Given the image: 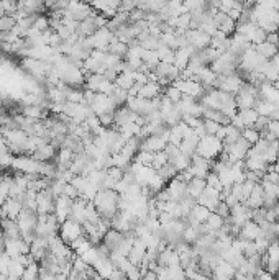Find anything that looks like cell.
Masks as SVG:
<instances>
[{
  "mask_svg": "<svg viewBox=\"0 0 279 280\" xmlns=\"http://www.w3.org/2000/svg\"><path fill=\"white\" fill-rule=\"evenodd\" d=\"M223 151V143L217 139L215 136H204L202 139H199V144H197V149H196V154L201 156V158L207 159V161H213L220 158Z\"/></svg>",
  "mask_w": 279,
  "mask_h": 280,
  "instance_id": "obj_1",
  "label": "cell"
},
{
  "mask_svg": "<svg viewBox=\"0 0 279 280\" xmlns=\"http://www.w3.org/2000/svg\"><path fill=\"white\" fill-rule=\"evenodd\" d=\"M60 238L66 243L68 246H71L74 241L79 239L80 236H85L84 234V228L82 224H79L76 222H72V220H66L61 226H60Z\"/></svg>",
  "mask_w": 279,
  "mask_h": 280,
  "instance_id": "obj_2",
  "label": "cell"
},
{
  "mask_svg": "<svg viewBox=\"0 0 279 280\" xmlns=\"http://www.w3.org/2000/svg\"><path fill=\"white\" fill-rule=\"evenodd\" d=\"M243 84H245L243 79H241L237 72H233L230 75H218L215 87H218V90H222V92H225V94L235 95V94L240 92V89Z\"/></svg>",
  "mask_w": 279,
  "mask_h": 280,
  "instance_id": "obj_3",
  "label": "cell"
},
{
  "mask_svg": "<svg viewBox=\"0 0 279 280\" xmlns=\"http://www.w3.org/2000/svg\"><path fill=\"white\" fill-rule=\"evenodd\" d=\"M89 107L90 110L94 112V115L97 116L107 115V113H115V110L119 109V107L114 104V100L110 99V95H102V94H95Z\"/></svg>",
  "mask_w": 279,
  "mask_h": 280,
  "instance_id": "obj_4",
  "label": "cell"
},
{
  "mask_svg": "<svg viewBox=\"0 0 279 280\" xmlns=\"http://www.w3.org/2000/svg\"><path fill=\"white\" fill-rule=\"evenodd\" d=\"M173 85L182 94V97H191V99H199L204 97V87L201 82L192 79H178Z\"/></svg>",
  "mask_w": 279,
  "mask_h": 280,
  "instance_id": "obj_5",
  "label": "cell"
},
{
  "mask_svg": "<svg viewBox=\"0 0 279 280\" xmlns=\"http://www.w3.org/2000/svg\"><path fill=\"white\" fill-rule=\"evenodd\" d=\"M184 35H186L187 45L194 48L196 51H204V50H207V48L210 46V36L206 35L199 28L186 31Z\"/></svg>",
  "mask_w": 279,
  "mask_h": 280,
  "instance_id": "obj_6",
  "label": "cell"
},
{
  "mask_svg": "<svg viewBox=\"0 0 279 280\" xmlns=\"http://www.w3.org/2000/svg\"><path fill=\"white\" fill-rule=\"evenodd\" d=\"M23 212V203L18 202L17 198H7V202L0 207V213H2V220H13L17 222L20 213Z\"/></svg>",
  "mask_w": 279,
  "mask_h": 280,
  "instance_id": "obj_7",
  "label": "cell"
},
{
  "mask_svg": "<svg viewBox=\"0 0 279 280\" xmlns=\"http://www.w3.org/2000/svg\"><path fill=\"white\" fill-rule=\"evenodd\" d=\"M166 148H168V141H166L161 134H154V136H148L143 139L140 151H146V153L156 154V153H161V151H166Z\"/></svg>",
  "mask_w": 279,
  "mask_h": 280,
  "instance_id": "obj_8",
  "label": "cell"
},
{
  "mask_svg": "<svg viewBox=\"0 0 279 280\" xmlns=\"http://www.w3.org/2000/svg\"><path fill=\"white\" fill-rule=\"evenodd\" d=\"M240 238L245 239V241H251V243H255L256 239H260L263 233H261V228L258 223H255L253 220H250V222H246L243 226H241L240 229Z\"/></svg>",
  "mask_w": 279,
  "mask_h": 280,
  "instance_id": "obj_9",
  "label": "cell"
},
{
  "mask_svg": "<svg viewBox=\"0 0 279 280\" xmlns=\"http://www.w3.org/2000/svg\"><path fill=\"white\" fill-rule=\"evenodd\" d=\"M146 254H148L146 246H144L138 238H135V243H133L130 254H128V259H130V262L133 264V266L140 267L143 264V261L146 259Z\"/></svg>",
  "mask_w": 279,
  "mask_h": 280,
  "instance_id": "obj_10",
  "label": "cell"
},
{
  "mask_svg": "<svg viewBox=\"0 0 279 280\" xmlns=\"http://www.w3.org/2000/svg\"><path fill=\"white\" fill-rule=\"evenodd\" d=\"M161 94V85L159 82H153V80H149V82H146L144 85H141V87L138 89V95L140 99H144V100H154L158 99Z\"/></svg>",
  "mask_w": 279,
  "mask_h": 280,
  "instance_id": "obj_11",
  "label": "cell"
},
{
  "mask_svg": "<svg viewBox=\"0 0 279 280\" xmlns=\"http://www.w3.org/2000/svg\"><path fill=\"white\" fill-rule=\"evenodd\" d=\"M217 79H218V75L207 66L202 67L201 72L197 74V82H201L204 89H206V87H215Z\"/></svg>",
  "mask_w": 279,
  "mask_h": 280,
  "instance_id": "obj_12",
  "label": "cell"
},
{
  "mask_svg": "<svg viewBox=\"0 0 279 280\" xmlns=\"http://www.w3.org/2000/svg\"><path fill=\"white\" fill-rule=\"evenodd\" d=\"M207 187V182L204 179H192L189 184H187V197H191L192 200H197L202 192L206 190Z\"/></svg>",
  "mask_w": 279,
  "mask_h": 280,
  "instance_id": "obj_13",
  "label": "cell"
},
{
  "mask_svg": "<svg viewBox=\"0 0 279 280\" xmlns=\"http://www.w3.org/2000/svg\"><path fill=\"white\" fill-rule=\"evenodd\" d=\"M92 247H94V244L90 243V241L85 238V236H80L79 239H76L71 244V249H72L74 256H76V257H82L84 254H87V252L92 249Z\"/></svg>",
  "mask_w": 279,
  "mask_h": 280,
  "instance_id": "obj_14",
  "label": "cell"
},
{
  "mask_svg": "<svg viewBox=\"0 0 279 280\" xmlns=\"http://www.w3.org/2000/svg\"><path fill=\"white\" fill-rule=\"evenodd\" d=\"M31 158L38 161V163H46V161H51L53 158H56V149L48 143L45 146H41L38 151H35V153L31 154Z\"/></svg>",
  "mask_w": 279,
  "mask_h": 280,
  "instance_id": "obj_15",
  "label": "cell"
},
{
  "mask_svg": "<svg viewBox=\"0 0 279 280\" xmlns=\"http://www.w3.org/2000/svg\"><path fill=\"white\" fill-rule=\"evenodd\" d=\"M255 51L258 53L261 57H265L266 61H271L276 55H279V48L271 45V43H268V41L261 43V45H258V46H255Z\"/></svg>",
  "mask_w": 279,
  "mask_h": 280,
  "instance_id": "obj_16",
  "label": "cell"
},
{
  "mask_svg": "<svg viewBox=\"0 0 279 280\" xmlns=\"http://www.w3.org/2000/svg\"><path fill=\"white\" fill-rule=\"evenodd\" d=\"M238 118L241 121V125H243V128H253L255 123L258 121V113H256L255 109L251 110H241L238 112Z\"/></svg>",
  "mask_w": 279,
  "mask_h": 280,
  "instance_id": "obj_17",
  "label": "cell"
},
{
  "mask_svg": "<svg viewBox=\"0 0 279 280\" xmlns=\"http://www.w3.org/2000/svg\"><path fill=\"white\" fill-rule=\"evenodd\" d=\"M255 110L256 113H258V116H263V118H271L273 113L276 112V105L271 104V102L268 100H258L255 105Z\"/></svg>",
  "mask_w": 279,
  "mask_h": 280,
  "instance_id": "obj_18",
  "label": "cell"
},
{
  "mask_svg": "<svg viewBox=\"0 0 279 280\" xmlns=\"http://www.w3.org/2000/svg\"><path fill=\"white\" fill-rule=\"evenodd\" d=\"M25 274V266H21L18 262V259H12L10 262V267H8V272H7V277L8 280H20L23 277Z\"/></svg>",
  "mask_w": 279,
  "mask_h": 280,
  "instance_id": "obj_19",
  "label": "cell"
},
{
  "mask_svg": "<svg viewBox=\"0 0 279 280\" xmlns=\"http://www.w3.org/2000/svg\"><path fill=\"white\" fill-rule=\"evenodd\" d=\"M235 25H237V21H233L232 18H228L227 15H223V18L218 21V31H222L225 36L230 38V35H232L233 31H237Z\"/></svg>",
  "mask_w": 279,
  "mask_h": 280,
  "instance_id": "obj_20",
  "label": "cell"
},
{
  "mask_svg": "<svg viewBox=\"0 0 279 280\" xmlns=\"http://www.w3.org/2000/svg\"><path fill=\"white\" fill-rule=\"evenodd\" d=\"M241 138H243L250 146H255L261 139V133L258 130H255V128H245V130L241 131Z\"/></svg>",
  "mask_w": 279,
  "mask_h": 280,
  "instance_id": "obj_21",
  "label": "cell"
},
{
  "mask_svg": "<svg viewBox=\"0 0 279 280\" xmlns=\"http://www.w3.org/2000/svg\"><path fill=\"white\" fill-rule=\"evenodd\" d=\"M158 57H159V62H164V64H173L174 62V51L171 48H166V46H159L158 50Z\"/></svg>",
  "mask_w": 279,
  "mask_h": 280,
  "instance_id": "obj_22",
  "label": "cell"
},
{
  "mask_svg": "<svg viewBox=\"0 0 279 280\" xmlns=\"http://www.w3.org/2000/svg\"><path fill=\"white\" fill-rule=\"evenodd\" d=\"M23 280H40V264L38 262H31L28 267L25 269Z\"/></svg>",
  "mask_w": 279,
  "mask_h": 280,
  "instance_id": "obj_23",
  "label": "cell"
},
{
  "mask_svg": "<svg viewBox=\"0 0 279 280\" xmlns=\"http://www.w3.org/2000/svg\"><path fill=\"white\" fill-rule=\"evenodd\" d=\"M15 26H17V18H15V17H10V15L0 17V33H7V31H12Z\"/></svg>",
  "mask_w": 279,
  "mask_h": 280,
  "instance_id": "obj_24",
  "label": "cell"
},
{
  "mask_svg": "<svg viewBox=\"0 0 279 280\" xmlns=\"http://www.w3.org/2000/svg\"><path fill=\"white\" fill-rule=\"evenodd\" d=\"M206 182H207V185H209V187L215 188V190H218V192H223V185H222V182H220L218 175L215 174V172H210V174L207 175Z\"/></svg>",
  "mask_w": 279,
  "mask_h": 280,
  "instance_id": "obj_25",
  "label": "cell"
},
{
  "mask_svg": "<svg viewBox=\"0 0 279 280\" xmlns=\"http://www.w3.org/2000/svg\"><path fill=\"white\" fill-rule=\"evenodd\" d=\"M166 97H168V99H169V100L173 102V104L176 105V104H178V102L182 99V94L179 92L178 89L174 87L173 84H171L169 87H168V90H166Z\"/></svg>",
  "mask_w": 279,
  "mask_h": 280,
  "instance_id": "obj_26",
  "label": "cell"
},
{
  "mask_svg": "<svg viewBox=\"0 0 279 280\" xmlns=\"http://www.w3.org/2000/svg\"><path fill=\"white\" fill-rule=\"evenodd\" d=\"M220 126H222V125H218V123H215V121L204 120V128H206V133L210 134V136H215L217 131L220 130Z\"/></svg>",
  "mask_w": 279,
  "mask_h": 280,
  "instance_id": "obj_27",
  "label": "cell"
},
{
  "mask_svg": "<svg viewBox=\"0 0 279 280\" xmlns=\"http://www.w3.org/2000/svg\"><path fill=\"white\" fill-rule=\"evenodd\" d=\"M10 262H12V259H10L7 254H0V274H5V276H7Z\"/></svg>",
  "mask_w": 279,
  "mask_h": 280,
  "instance_id": "obj_28",
  "label": "cell"
},
{
  "mask_svg": "<svg viewBox=\"0 0 279 280\" xmlns=\"http://www.w3.org/2000/svg\"><path fill=\"white\" fill-rule=\"evenodd\" d=\"M266 41L279 48V33H270V35H268V38H266Z\"/></svg>",
  "mask_w": 279,
  "mask_h": 280,
  "instance_id": "obj_29",
  "label": "cell"
},
{
  "mask_svg": "<svg viewBox=\"0 0 279 280\" xmlns=\"http://www.w3.org/2000/svg\"><path fill=\"white\" fill-rule=\"evenodd\" d=\"M141 280H158V277H156V274H154V272H146Z\"/></svg>",
  "mask_w": 279,
  "mask_h": 280,
  "instance_id": "obj_30",
  "label": "cell"
},
{
  "mask_svg": "<svg viewBox=\"0 0 279 280\" xmlns=\"http://www.w3.org/2000/svg\"><path fill=\"white\" fill-rule=\"evenodd\" d=\"M0 223H2V213H0Z\"/></svg>",
  "mask_w": 279,
  "mask_h": 280,
  "instance_id": "obj_31",
  "label": "cell"
},
{
  "mask_svg": "<svg viewBox=\"0 0 279 280\" xmlns=\"http://www.w3.org/2000/svg\"><path fill=\"white\" fill-rule=\"evenodd\" d=\"M120 280H128V279H127V277H122Z\"/></svg>",
  "mask_w": 279,
  "mask_h": 280,
  "instance_id": "obj_32",
  "label": "cell"
}]
</instances>
